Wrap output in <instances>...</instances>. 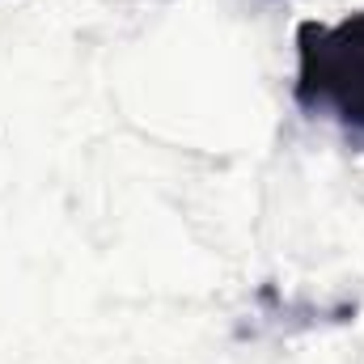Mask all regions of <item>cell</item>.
Returning <instances> with one entry per match:
<instances>
[{
	"label": "cell",
	"instance_id": "1",
	"mask_svg": "<svg viewBox=\"0 0 364 364\" xmlns=\"http://www.w3.org/2000/svg\"><path fill=\"white\" fill-rule=\"evenodd\" d=\"M292 102L314 119H335L352 144H364V9L335 26H296Z\"/></svg>",
	"mask_w": 364,
	"mask_h": 364
}]
</instances>
